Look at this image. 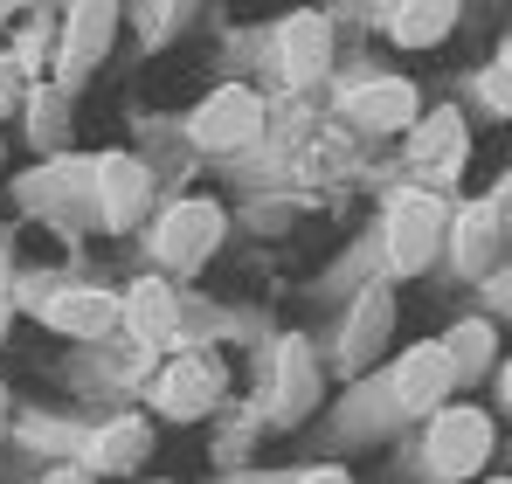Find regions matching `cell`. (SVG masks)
I'll return each mask as SVG.
<instances>
[{"label": "cell", "mask_w": 512, "mask_h": 484, "mask_svg": "<svg viewBox=\"0 0 512 484\" xmlns=\"http://www.w3.org/2000/svg\"><path fill=\"white\" fill-rule=\"evenodd\" d=\"M118 35V0H77L70 21H63V56H56V83H84V70L104 63Z\"/></svg>", "instance_id": "277c9868"}, {"label": "cell", "mask_w": 512, "mask_h": 484, "mask_svg": "<svg viewBox=\"0 0 512 484\" xmlns=\"http://www.w3.org/2000/svg\"><path fill=\"white\" fill-rule=\"evenodd\" d=\"M132 325H139V339H167L173 332V291L167 284H139L132 291Z\"/></svg>", "instance_id": "2e32d148"}, {"label": "cell", "mask_w": 512, "mask_h": 484, "mask_svg": "<svg viewBox=\"0 0 512 484\" xmlns=\"http://www.w3.org/2000/svg\"><path fill=\"white\" fill-rule=\"evenodd\" d=\"M146 457V422H111L97 443H90V464L97 471H132Z\"/></svg>", "instance_id": "9a60e30c"}, {"label": "cell", "mask_w": 512, "mask_h": 484, "mask_svg": "<svg viewBox=\"0 0 512 484\" xmlns=\"http://www.w3.org/2000/svg\"><path fill=\"white\" fill-rule=\"evenodd\" d=\"M256 132H263V97L243 90V83H222V90L194 111V139H201L208 153H236V146H250Z\"/></svg>", "instance_id": "3957f363"}, {"label": "cell", "mask_w": 512, "mask_h": 484, "mask_svg": "<svg viewBox=\"0 0 512 484\" xmlns=\"http://www.w3.org/2000/svg\"><path fill=\"white\" fill-rule=\"evenodd\" d=\"M450 381H457L450 346H416V353L395 367V402H402V408H436Z\"/></svg>", "instance_id": "8fae6325"}, {"label": "cell", "mask_w": 512, "mask_h": 484, "mask_svg": "<svg viewBox=\"0 0 512 484\" xmlns=\"http://www.w3.org/2000/svg\"><path fill=\"white\" fill-rule=\"evenodd\" d=\"M215 388H222V367L201 360V353H187V360H173L167 374H160L153 408L160 415H201V408H215Z\"/></svg>", "instance_id": "ba28073f"}, {"label": "cell", "mask_w": 512, "mask_h": 484, "mask_svg": "<svg viewBox=\"0 0 512 484\" xmlns=\"http://www.w3.org/2000/svg\"><path fill=\"white\" fill-rule=\"evenodd\" d=\"M28 305H35V319H42V325H56V332H84V339L111 325V298H104V291H84V284H56V291H35Z\"/></svg>", "instance_id": "9c48e42d"}, {"label": "cell", "mask_w": 512, "mask_h": 484, "mask_svg": "<svg viewBox=\"0 0 512 484\" xmlns=\"http://www.w3.org/2000/svg\"><path fill=\"white\" fill-rule=\"evenodd\" d=\"M346 118H353L360 132H409V125H416V90L402 77L360 83V90H346Z\"/></svg>", "instance_id": "52a82bcc"}, {"label": "cell", "mask_w": 512, "mask_h": 484, "mask_svg": "<svg viewBox=\"0 0 512 484\" xmlns=\"http://www.w3.org/2000/svg\"><path fill=\"white\" fill-rule=\"evenodd\" d=\"M450 28H457V0H395L388 14V35L402 49H436Z\"/></svg>", "instance_id": "7c38bea8"}, {"label": "cell", "mask_w": 512, "mask_h": 484, "mask_svg": "<svg viewBox=\"0 0 512 484\" xmlns=\"http://www.w3.org/2000/svg\"><path fill=\"white\" fill-rule=\"evenodd\" d=\"M312 395V360H305V346H284V415H298Z\"/></svg>", "instance_id": "ac0fdd59"}, {"label": "cell", "mask_w": 512, "mask_h": 484, "mask_svg": "<svg viewBox=\"0 0 512 484\" xmlns=\"http://www.w3.org/2000/svg\"><path fill=\"white\" fill-rule=\"evenodd\" d=\"M139 208H146V166L125 160V153H104V160H97V215H104L111 229H125Z\"/></svg>", "instance_id": "30bf717a"}, {"label": "cell", "mask_w": 512, "mask_h": 484, "mask_svg": "<svg viewBox=\"0 0 512 484\" xmlns=\"http://www.w3.org/2000/svg\"><path fill=\"white\" fill-rule=\"evenodd\" d=\"M298 484H346V471H312V478H298Z\"/></svg>", "instance_id": "ffe728a7"}, {"label": "cell", "mask_w": 512, "mask_h": 484, "mask_svg": "<svg viewBox=\"0 0 512 484\" xmlns=\"http://www.w3.org/2000/svg\"><path fill=\"white\" fill-rule=\"evenodd\" d=\"M326 63H333V28H326V14H291V21L277 28V70H284V83L326 77Z\"/></svg>", "instance_id": "5b68a950"}, {"label": "cell", "mask_w": 512, "mask_h": 484, "mask_svg": "<svg viewBox=\"0 0 512 484\" xmlns=\"http://www.w3.org/2000/svg\"><path fill=\"white\" fill-rule=\"evenodd\" d=\"M492 457V415L485 408H443L429 429V464L436 478H471Z\"/></svg>", "instance_id": "7a4b0ae2"}, {"label": "cell", "mask_w": 512, "mask_h": 484, "mask_svg": "<svg viewBox=\"0 0 512 484\" xmlns=\"http://www.w3.org/2000/svg\"><path fill=\"white\" fill-rule=\"evenodd\" d=\"M506 402H512V367H506Z\"/></svg>", "instance_id": "7402d4cb"}, {"label": "cell", "mask_w": 512, "mask_h": 484, "mask_svg": "<svg viewBox=\"0 0 512 484\" xmlns=\"http://www.w3.org/2000/svg\"><path fill=\"white\" fill-rule=\"evenodd\" d=\"M492 242H499L492 201H471V208L457 215V263H464V270H485V263H492Z\"/></svg>", "instance_id": "5bb4252c"}, {"label": "cell", "mask_w": 512, "mask_h": 484, "mask_svg": "<svg viewBox=\"0 0 512 484\" xmlns=\"http://www.w3.org/2000/svg\"><path fill=\"white\" fill-rule=\"evenodd\" d=\"M215 236H222V208L215 201H180L167 222H160V256H167L173 270H194Z\"/></svg>", "instance_id": "8992f818"}, {"label": "cell", "mask_w": 512, "mask_h": 484, "mask_svg": "<svg viewBox=\"0 0 512 484\" xmlns=\"http://www.w3.org/2000/svg\"><path fill=\"white\" fill-rule=\"evenodd\" d=\"M436 242H443V201L429 187L395 194V208H388V263L395 270H423L436 256Z\"/></svg>", "instance_id": "6da1fadb"}, {"label": "cell", "mask_w": 512, "mask_h": 484, "mask_svg": "<svg viewBox=\"0 0 512 484\" xmlns=\"http://www.w3.org/2000/svg\"><path fill=\"white\" fill-rule=\"evenodd\" d=\"M0 319H7V305H0Z\"/></svg>", "instance_id": "603a6c76"}, {"label": "cell", "mask_w": 512, "mask_h": 484, "mask_svg": "<svg viewBox=\"0 0 512 484\" xmlns=\"http://www.w3.org/2000/svg\"><path fill=\"white\" fill-rule=\"evenodd\" d=\"M409 153H416L423 173H457L464 166V118L457 111H429L416 125V139H409Z\"/></svg>", "instance_id": "4fadbf2b"}, {"label": "cell", "mask_w": 512, "mask_h": 484, "mask_svg": "<svg viewBox=\"0 0 512 484\" xmlns=\"http://www.w3.org/2000/svg\"><path fill=\"white\" fill-rule=\"evenodd\" d=\"M0 408H7V402H0Z\"/></svg>", "instance_id": "d4e9b609"}, {"label": "cell", "mask_w": 512, "mask_h": 484, "mask_svg": "<svg viewBox=\"0 0 512 484\" xmlns=\"http://www.w3.org/2000/svg\"><path fill=\"white\" fill-rule=\"evenodd\" d=\"M499 484H506V478H499Z\"/></svg>", "instance_id": "cb8c5ba5"}, {"label": "cell", "mask_w": 512, "mask_h": 484, "mask_svg": "<svg viewBox=\"0 0 512 484\" xmlns=\"http://www.w3.org/2000/svg\"><path fill=\"white\" fill-rule=\"evenodd\" d=\"M21 7H28V0H0V28H7V21H14Z\"/></svg>", "instance_id": "44dd1931"}, {"label": "cell", "mask_w": 512, "mask_h": 484, "mask_svg": "<svg viewBox=\"0 0 512 484\" xmlns=\"http://www.w3.org/2000/svg\"><path fill=\"white\" fill-rule=\"evenodd\" d=\"M21 90H28V63L21 56H0V118L21 104Z\"/></svg>", "instance_id": "d6986e66"}, {"label": "cell", "mask_w": 512, "mask_h": 484, "mask_svg": "<svg viewBox=\"0 0 512 484\" xmlns=\"http://www.w3.org/2000/svg\"><path fill=\"white\" fill-rule=\"evenodd\" d=\"M388 319H395V312H388V298H381V291H374V298H360V312H353V325H346V360H367V346H374V339H381V332H388Z\"/></svg>", "instance_id": "e0dca14e"}]
</instances>
